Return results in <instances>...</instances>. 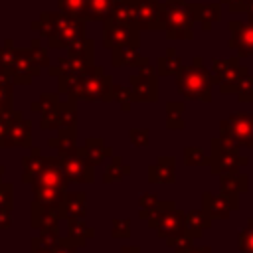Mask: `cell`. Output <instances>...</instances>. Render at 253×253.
<instances>
[{
  "instance_id": "obj_1",
  "label": "cell",
  "mask_w": 253,
  "mask_h": 253,
  "mask_svg": "<svg viewBox=\"0 0 253 253\" xmlns=\"http://www.w3.org/2000/svg\"><path fill=\"white\" fill-rule=\"evenodd\" d=\"M83 20H73L63 16L61 12H42L40 20H34L30 28L40 34V38L47 40L49 49H61L71 47L73 43H79L87 38Z\"/></svg>"
},
{
  "instance_id": "obj_2",
  "label": "cell",
  "mask_w": 253,
  "mask_h": 253,
  "mask_svg": "<svg viewBox=\"0 0 253 253\" xmlns=\"http://www.w3.org/2000/svg\"><path fill=\"white\" fill-rule=\"evenodd\" d=\"M211 71L206 69L204 59L196 55L190 65H182L176 73V89L184 99H194L202 103L211 101Z\"/></svg>"
},
{
  "instance_id": "obj_3",
  "label": "cell",
  "mask_w": 253,
  "mask_h": 253,
  "mask_svg": "<svg viewBox=\"0 0 253 253\" xmlns=\"http://www.w3.org/2000/svg\"><path fill=\"white\" fill-rule=\"evenodd\" d=\"M0 69L16 85H28L42 73V69L28 59L24 47H14V42L10 38H6L4 47H0Z\"/></svg>"
},
{
  "instance_id": "obj_4",
  "label": "cell",
  "mask_w": 253,
  "mask_h": 253,
  "mask_svg": "<svg viewBox=\"0 0 253 253\" xmlns=\"http://www.w3.org/2000/svg\"><path fill=\"white\" fill-rule=\"evenodd\" d=\"M164 32L168 40H192L194 38V16L186 0H164Z\"/></svg>"
},
{
  "instance_id": "obj_5",
  "label": "cell",
  "mask_w": 253,
  "mask_h": 253,
  "mask_svg": "<svg viewBox=\"0 0 253 253\" xmlns=\"http://www.w3.org/2000/svg\"><path fill=\"white\" fill-rule=\"evenodd\" d=\"M231 148H253V113L235 111L219 123V136Z\"/></svg>"
},
{
  "instance_id": "obj_6",
  "label": "cell",
  "mask_w": 253,
  "mask_h": 253,
  "mask_svg": "<svg viewBox=\"0 0 253 253\" xmlns=\"http://www.w3.org/2000/svg\"><path fill=\"white\" fill-rule=\"evenodd\" d=\"M146 223L152 229H156L158 237L168 239L172 235L186 231V213L180 211L172 200H160L158 206L150 211Z\"/></svg>"
},
{
  "instance_id": "obj_7",
  "label": "cell",
  "mask_w": 253,
  "mask_h": 253,
  "mask_svg": "<svg viewBox=\"0 0 253 253\" xmlns=\"http://www.w3.org/2000/svg\"><path fill=\"white\" fill-rule=\"evenodd\" d=\"M247 67L239 65V55L225 57V59H211V81L219 87L223 95L235 93L239 81L247 75Z\"/></svg>"
},
{
  "instance_id": "obj_8",
  "label": "cell",
  "mask_w": 253,
  "mask_h": 253,
  "mask_svg": "<svg viewBox=\"0 0 253 253\" xmlns=\"http://www.w3.org/2000/svg\"><path fill=\"white\" fill-rule=\"evenodd\" d=\"M210 148H211V152L208 156V166L213 176H219V174L231 172V170H239L241 166H245L249 162L247 156H243L237 148L223 144L217 136L210 140Z\"/></svg>"
},
{
  "instance_id": "obj_9",
  "label": "cell",
  "mask_w": 253,
  "mask_h": 253,
  "mask_svg": "<svg viewBox=\"0 0 253 253\" xmlns=\"http://www.w3.org/2000/svg\"><path fill=\"white\" fill-rule=\"evenodd\" d=\"M113 77L103 73V75H95V77H87L81 73L79 83L75 93L71 95V99L75 101H111L113 99Z\"/></svg>"
},
{
  "instance_id": "obj_10",
  "label": "cell",
  "mask_w": 253,
  "mask_h": 253,
  "mask_svg": "<svg viewBox=\"0 0 253 253\" xmlns=\"http://www.w3.org/2000/svg\"><path fill=\"white\" fill-rule=\"evenodd\" d=\"M57 156L63 164L69 184L71 182H75V184H93L95 182V166L85 160L79 146H73L65 152H57Z\"/></svg>"
},
{
  "instance_id": "obj_11",
  "label": "cell",
  "mask_w": 253,
  "mask_h": 253,
  "mask_svg": "<svg viewBox=\"0 0 253 253\" xmlns=\"http://www.w3.org/2000/svg\"><path fill=\"white\" fill-rule=\"evenodd\" d=\"M128 83H130V89L136 101L154 103L158 99V75L152 65L138 67L136 73L128 75Z\"/></svg>"
},
{
  "instance_id": "obj_12",
  "label": "cell",
  "mask_w": 253,
  "mask_h": 253,
  "mask_svg": "<svg viewBox=\"0 0 253 253\" xmlns=\"http://www.w3.org/2000/svg\"><path fill=\"white\" fill-rule=\"evenodd\" d=\"M67 176L63 170V164L59 156H43L42 170L38 178L32 182V188H49V190H59L67 192Z\"/></svg>"
},
{
  "instance_id": "obj_13",
  "label": "cell",
  "mask_w": 253,
  "mask_h": 253,
  "mask_svg": "<svg viewBox=\"0 0 253 253\" xmlns=\"http://www.w3.org/2000/svg\"><path fill=\"white\" fill-rule=\"evenodd\" d=\"M123 43L140 45V28H138V24L126 26V24H119V22H113V20L103 22V47L113 49V47L123 45Z\"/></svg>"
},
{
  "instance_id": "obj_14",
  "label": "cell",
  "mask_w": 253,
  "mask_h": 253,
  "mask_svg": "<svg viewBox=\"0 0 253 253\" xmlns=\"http://www.w3.org/2000/svg\"><path fill=\"white\" fill-rule=\"evenodd\" d=\"M202 210L211 217V219H227L233 211L239 210V198L235 194L227 192H204L202 194Z\"/></svg>"
},
{
  "instance_id": "obj_15",
  "label": "cell",
  "mask_w": 253,
  "mask_h": 253,
  "mask_svg": "<svg viewBox=\"0 0 253 253\" xmlns=\"http://www.w3.org/2000/svg\"><path fill=\"white\" fill-rule=\"evenodd\" d=\"M12 146L32 148V123L24 119L22 111H16V109L10 115V123L4 136V148H12Z\"/></svg>"
},
{
  "instance_id": "obj_16",
  "label": "cell",
  "mask_w": 253,
  "mask_h": 253,
  "mask_svg": "<svg viewBox=\"0 0 253 253\" xmlns=\"http://www.w3.org/2000/svg\"><path fill=\"white\" fill-rule=\"evenodd\" d=\"M229 30V42L227 45L231 49L237 51L239 57H247L253 55V22H239V20H231L227 24Z\"/></svg>"
},
{
  "instance_id": "obj_17",
  "label": "cell",
  "mask_w": 253,
  "mask_h": 253,
  "mask_svg": "<svg viewBox=\"0 0 253 253\" xmlns=\"http://www.w3.org/2000/svg\"><path fill=\"white\" fill-rule=\"evenodd\" d=\"M136 24L140 32H154L164 30V12L162 2L158 0H138L136 6Z\"/></svg>"
},
{
  "instance_id": "obj_18",
  "label": "cell",
  "mask_w": 253,
  "mask_h": 253,
  "mask_svg": "<svg viewBox=\"0 0 253 253\" xmlns=\"http://www.w3.org/2000/svg\"><path fill=\"white\" fill-rule=\"evenodd\" d=\"M59 221H61V211L57 208H45V206H40V204L32 202V206H30V223H32V227H36L40 231L57 229Z\"/></svg>"
},
{
  "instance_id": "obj_19",
  "label": "cell",
  "mask_w": 253,
  "mask_h": 253,
  "mask_svg": "<svg viewBox=\"0 0 253 253\" xmlns=\"http://www.w3.org/2000/svg\"><path fill=\"white\" fill-rule=\"evenodd\" d=\"M111 61L115 67H125V65H136V67H144L150 65V59L146 55H140L138 45L134 43H123L111 49Z\"/></svg>"
},
{
  "instance_id": "obj_20",
  "label": "cell",
  "mask_w": 253,
  "mask_h": 253,
  "mask_svg": "<svg viewBox=\"0 0 253 253\" xmlns=\"http://www.w3.org/2000/svg\"><path fill=\"white\" fill-rule=\"evenodd\" d=\"M146 176L150 184H174L176 182V158L160 156L154 164L148 166Z\"/></svg>"
},
{
  "instance_id": "obj_21",
  "label": "cell",
  "mask_w": 253,
  "mask_h": 253,
  "mask_svg": "<svg viewBox=\"0 0 253 253\" xmlns=\"http://www.w3.org/2000/svg\"><path fill=\"white\" fill-rule=\"evenodd\" d=\"M188 6L192 10L194 20L202 24V30L204 32H210L213 28V24H217L221 20V4H217V2H210V4L190 2Z\"/></svg>"
},
{
  "instance_id": "obj_22",
  "label": "cell",
  "mask_w": 253,
  "mask_h": 253,
  "mask_svg": "<svg viewBox=\"0 0 253 253\" xmlns=\"http://www.w3.org/2000/svg\"><path fill=\"white\" fill-rule=\"evenodd\" d=\"M61 219H85L87 213V196L85 192H65L63 204L59 208Z\"/></svg>"
},
{
  "instance_id": "obj_23",
  "label": "cell",
  "mask_w": 253,
  "mask_h": 253,
  "mask_svg": "<svg viewBox=\"0 0 253 253\" xmlns=\"http://www.w3.org/2000/svg\"><path fill=\"white\" fill-rule=\"evenodd\" d=\"M79 150L85 156V160L91 162L93 166H99L101 162H105L107 158L113 156V148H109L101 136H89Z\"/></svg>"
},
{
  "instance_id": "obj_24",
  "label": "cell",
  "mask_w": 253,
  "mask_h": 253,
  "mask_svg": "<svg viewBox=\"0 0 253 253\" xmlns=\"http://www.w3.org/2000/svg\"><path fill=\"white\" fill-rule=\"evenodd\" d=\"M219 190L227 192V194H245L249 190V176L239 172V170H231V172H223L219 174Z\"/></svg>"
},
{
  "instance_id": "obj_25",
  "label": "cell",
  "mask_w": 253,
  "mask_h": 253,
  "mask_svg": "<svg viewBox=\"0 0 253 253\" xmlns=\"http://www.w3.org/2000/svg\"><path fill=\"white\" fill-rule=\"evenodd\" d=\"M67 221V235L63 237L69 245H75V247H83L87 243V239H91L95 235V229H91L85 219H65Z\"/></svg>"
},
{
  "instance_id": "obj_26",
  "label": "cell",
  "mask_w": 253,
  "mask_h": 253,
  "mask_svg": "<svg viewBox=\"0 0 253 253\" xmlns=\"http://www.w3.org/2000/svg\"><path fill=\"white\" fill-rule=\"evenodd\" d=\"M211 217L204 210H192L186 213V233L192 239H200L204 235V229L211 225Z\"/></svg>"
},
{
  "instance_id": "obj_27",
  "label": "cell",
  "mask_w": 253,
  "mask_h": 253,
  "mask_svg": "<svg viewBox=\"0 0 253 253\" xmlns=\"http://www.w3.org/2000/svg\"><path fill=\"white\" fill-rule=\"evenodd\" d=\"M42 164H43V156H42L40 148L32 146V152L22 158V182L32 184L38 178V174L42 170Z\"/></svg>"
},
{
  "instance_id": "obj_28",
  "label": "cell",
  "mask_w": 253,
  "mask_h": 253,
  "mask_svg": "<svg viewBox=\"0 0 253 253\" xmlns=\"http://www.w3.org/2000/svg\"><path fill=\"white\" fill-rule=\"evenodd\" d=\"M136 6H138V0H115V10L109 20L132 26L136 24Z\"/></svg>"
},
{
  "instance_id": "obj_29",
  "label": "cell",
  "mask_w": 253,
  "mask_h": 253,
  "mask_svg": "<svg viewBox=\"0 0 253 253\" xmlns=\"http://www.w3.org/2000/svg\"><path fill=\"white\" fill-rule=\"evenodd\" d=\"M182 65H184V63H182V57L178 55V51H176L174 47H168L166 53L158 57L154 69H156V75L166 77V75H176Z\"/></svg>"
},
{
  "instance_id": "obj_30",
  "label": "cell",
  "mask_w": 253,
  "mask_h": 253,
  "mask_svg": "<svg viewBox=\"0 0 253 253\" xmlns=\"http://www.w3.org/2000/svg\"><path fill=\"white\" fill-rule=\"evenodd\" d=\"M113 10L115 0H87V22H107Z\"/></svg>"
},
{
  "instance_id": "obj_31",
  "label": "cell",
  "mask_w": 253,
  "mask_h": 253,
  "mask_svg": "<svg viewBox=\"0 0 253 253\" xmlns=\"http://www.w3.org/2000/svg\"><path fill=\"white\" fill-rule=\"evenodd\" d=\"M49 148L57 150V152H65L73 146H77V128L71 126V128H59L55 136H51L47 140Z\"/></svg>"
},
{
  "instance_id": "obj_32",
  "label": "cell",
  "mask_w": 253,
  "mask_h": 253,
  "mask_svg": "<svg viewBox=\"0 0 253 253\" xmlns=\"http://www.w3.org/2000/svg\"><path fill=\"white\" fill-rule=\"evenodd\" d=\"M184 111H186V105L182 101H168L166 103V128L182 130L186 126Z\"/></svg>"
},
{
  "instance_id": "obj_33",
  "label": "cell",
  "mask_w": 253,
  "mask_h": 253,
  "mask_svg": "<svg viewBox=\"0 0 253 253\" xmlns=\"http://www.w3.org/2000/svg\"><path fill=\"white\" fill-rule=\"evenodd\" d=\"M128 174H130V166H128V164H125L121 156L113 154V156H111V160H109V164L105 166L103 182H105V184H113V182H117V180H121V178L128 176Z\"/></svg>"
},
{
  "instance_id": "obj_34",
  "label": "cell",
  "mask_w": 253,
  "mask_h": 253,
  "mask_svg": "<svg viewBox=\"0 0 253 253\" xmlns=\"http://www.w3.org/2000/svg\"><path fill=\"white\" fill-rule=\"evenodd\" d=\"M57 8L67 18L87 22V0H57Z\"/></svg>"
},
{
  "instance_id": "obj_35",
  "label": "cell",
  "mask_w": 253,
  "mask_h": 253,
  "mask_svg": "<svg viewBox=\"0 0 253 253\" xmlns=\"http://www.w3.org/2000/svg\"><path fill=\"white\" fill-rule=\"evenodd\" d=\"M12 93H14V83L0 69V117L14 111V107H12Z\"/></svg>"
},
{
  "instance_id": "obj_36",
  "label": "cell",
  "mask_w": 253,
  "mask_h": 253,
  "mask_svg": "<svg viewBox=\"0 0 253 253\" xmlns=\"http://www.w3.org/2000/svg\"><path fill=\"white\" fill-rule=\"evenodd\" d=\"M40 40H42V38H36L30 47H24V53L28 55V59H30L34 65H38L40 69H43V67H49V55H47V49L42 47Z\"/></svg>"
},
{
  "instance_id": "obj_37",
  "label": "cell",
  "mask_w": 253,
  "mask_h": 253,
  "mask_svg": "<svg viewBox=\"0 0 253 253\" xmlns=\"http://www.w3.org/2000/svg\"><path fill=\"white\" fill-rule=\"evenodd\" d=\"M113 99L121 105V111H125V113H128L132 109V103H136L132 89L123 87V85H113Z\"/></svg>"
},
{
  "instance_id": "obj_38",
  "label": "cell",
  "mask_w": 253,
  "mask_h": 253,
  "mask_svg": "<svg viewBox=\"0 0 253 253\" xmlns=\"http://www.w3.org/2000/svg\"><path fill=\"white\" fill-rule=\"evenodd\" d=\"M59 103H61L59 93H42V95H40V99H38V101H34V103L30 105V109H32L34 113H40V115H42L43 111L55 109Z\"/></svg>"
},
{
  "instance_id": "obj_39",
  "label": "cell",
  "mask_w": 253,
  "mask_h": 253,
  "mask_svg": "<svg viewBox=\"0 0 253 253\" xmlns=\"http://www.w3.org/2000/svg\"><path fill=\"white\" fill-rule=\"evenodd\" d=\"M237 245H239V253H253V217H249L245 227L241 229L237 237Z\"/></svg>"
},
{
  "instance_id": "obj_40",
  "label": "cell",
  "mask_w": 253,
  "mask_h": 253,
  "mask_svg": "<svg viewBox=\"0 0 253 253\" xmlns=\"http://www.w3.org/2000/svg\"><path fill=\"white\" fill-rule=\"evenodd\" d=\"M130 219L128 217H115L111 221V235L115 239H128L130 237Z\"/></svg>"
},
{
  "instance_id": "obj_41",
  "label": "cell",
  "mask_w": 253,
  "mask_h": 253,
  "mask_svg": "<svg viewBox=\"0 0 253 253\" xmlns=\"http://www.w3.org/2000/svg\"><path fill=\"white\" fill-rule=\"evenodd\" d=\"M184 164H186V166L208 164V156L204 154V150H202L200 146H186V148H184Z\"/></svg>"
},
{
  "instance_id": "obj_42",
  "label": "cell",
  "mask_w": 253,
  "mask_h": 253,
  "mask_svg": "<svg viewBox=\"0 0 253 253\" xmlns=\"http://www.w3.org/2000/svg\"><path fill=\"white\" fill-rule=\"evenodd\" d=\"M239 103H253V75H245L239 85H237V91H235Z\"/></svg>"
},
{
  "instance_id": "obj_43",
  "label": "cell",
  "mask_w": 253,
  "mask_h": 253,
  "mask_svg": "<svg viewBox=\"0 0 253 253\" xmlns=\"http://www.w3.org/2000/svg\"><path fill=\"white\" fill-rule=\"evenodd\" d=\"M158 196L156 194H140V198H138V204H140V211H138V217L140 219H148V215H150V211L158 206Z\"/></svg>"
},
{
  "instance_id": "obj_44",
  "label": "cell",
  "mask_w": 253,
  "mask_h": 253,
  "mask_svg": "<svg viewBox=\"0 0 253 253\" xmlns=\"http://www.w3.org/2000/svg\"><path fill=\"white\" fill-rule=\"evenodd\" d=\"M148 134H150L148 128H136V126H132V128L128 130V140H130V144L136 146V148H146V146H148V140H150Z\"/></svg>"
},
{
  "instance_id": "obj_45",
  "label": "cell",
  "mask_w": 253,
  "mask_h": 253,
  "mask_svg": "<svg viewBox=\"0 0 253 253\" xmlns=\"http://www.w3.org/2000/svg\"><path fill=\"white\" fill-rule=\"evenodd\" d=\"M14 206V186L0 182V210H12Z\"/></svg>"
},
{
  "instance_id": "obj_46",
  "label": "cell",
  "mask_w": 253,
  "mask_h": 253,
  "mask_svg": "<svg viewBox=\"0 0 253 253\" xmlns=\"http://www.w3.org/2000/svg\"><path fill=\"white\" fill-rule=\"evenodd\" d=\"M166 245H170V247H174V249H182V247L194 245V239H192L186 231H182V233H178V235L168 237V239H166Z\"/></svg>"
},
{
  "instance_id": "obj_47",
  "label": "cell",
  "mask_w": 253,
  "mask_h": 253,
  "mask_svg": "<svg viewBox=\"0 0 253 253\" xmlns=\"http://www.w3.org/2000/svg\"><path fill=\"white\" fill-rule=\"evenodd\" d=\"M30 253H53V249L49 245H45L43 239L38 235V237H34L30 241Z\"/></svg>"
},
{
  "instance_id": "obj_48",
  "label": "cell",
  "mask_w": 253,
  "mask_h": 253,
  "mask_svg": "<svg viewBox=\"0 0 253 253\" xmlns=\"http://www.w3.org/2000/svg\"><path fill=\"white\" fill-rule=\"evenodd\" d=\"M219 4L227 6V10L233 12V14H243L245 12V0H219Z\"/></svg>"
},
{
  "instance_id": "obj_49",
  "label": "cell",
  "mask_w": 253,
  "mask_h": 253,
  "mask_svg": "<svg viewBox=\"0 0 253 253\" xmlns=\"http://www.w3.org/2000/svg\"><path fill=\"white\" fill-rule=\"evenodd\" d=\"M176 253H213L210 245H202V247H196V245H188V247H182V249H174Z\"/></svg>"
},
{
  "instance_id": "obj_50",
  "label": "cell",
  "mask_w": 253,
  "mask_h": 253,
  "mask_svg": "<svg viewBox=\"0 0 253 253\" xmlns=\"http://www.w3.org/2000/svg\"><path fill=\"white\" fill-rule=\"evenodd\" d=\"M53 253H79V247H75V245H69V243H67V241L61 237V241L55 245Z\"/></svg>"
},
{
  "instance_id": "obj_51",
  "label": "cell",
  "mask_w": 253,
  "mask_h": 253,
  "mask_svg": "<svg viewBox=\"0 0 253 253\" xmlns=\"http://www.w3.org/2000/svg\"><path fill=\"white\" fill-rule=\"evenodd\" d=\"M12 225V210H0V229H8Z\"/></svg>"
},
{
  "instance_id": "obj_52",
  "label": "cell",
  "mask_w": 253,
  "mask_h": 253,
  "mask_svg": "<svg viewBox=\"0 0 253 253\" xmlns=\"http://www.w3.org/2000/svg\"><path fill=\"white\" fill-rule=\"evenodd\" d=\"M243 14H247L249 22H253V0H245V12Z\"/></svg>"
},
{
  "instance_id": "obj_53",
  "label": "cell",
  "mask_w": 253,
  "mask_h": 253,
  "mask_svg": "<svg viewBox=\"0 0 253 253\" xmlns=\"http://www.w3.org/2000/svg\"><path fill=\"white\" fill-rule=\"evenodd\" d=\"M121 253H140V249H138L136 245H128V247L125 245V247L121 249Z\"/></svg>"
},
{
  "instance_id": "obj_54",
  "label": "cell",
  "mask_w": 253,
  "mask_h": 253,
  "mask_svg": "<svg viewBox=\"0 0 253 253\" xmlns=\"http://www.w3.org/2000/svg\"><path fill=\"white\" fill-rule=\"evenodd\" d=\"M4 174H6V168H4V164H0V182H2V178H4Z\"/></svg>"
}]
</instances>
